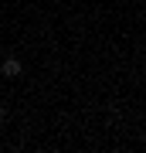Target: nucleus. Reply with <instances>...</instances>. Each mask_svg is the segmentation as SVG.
<instances>
[{
    "label": "nucleus",
    "instance_id": "nucleus-1",
    "mask_svg": "<svg viewBox=\"0 0 146 153\" xmlns=\"http://www.w3.org/2000/svg\"><path fill=\"white\" fill-rule=\"evenodd\" d=\"M0 71H4V75H7V78H17V75H21V71H24V68H21V61H17V58H7V61H4V65H0Z\"/></svg>",
    "mask_w": 146,
    "mask_h": 153
},
{
    "label": "nucleus",
    "instance_id": "nucleus-2",
    "mask_svg": "<svg viewBox=\"0 0 146 153\" xmlns=\"http://www.w3.org/2000/svg\"><path fill=\"white\" fill-rule=\"evenodd\" d=\"M4 116H7V112H4V105H0V123H4Z\"/></svg>",
    "mask_w": 146,
    "mask_h": 153
}]
</instances>
